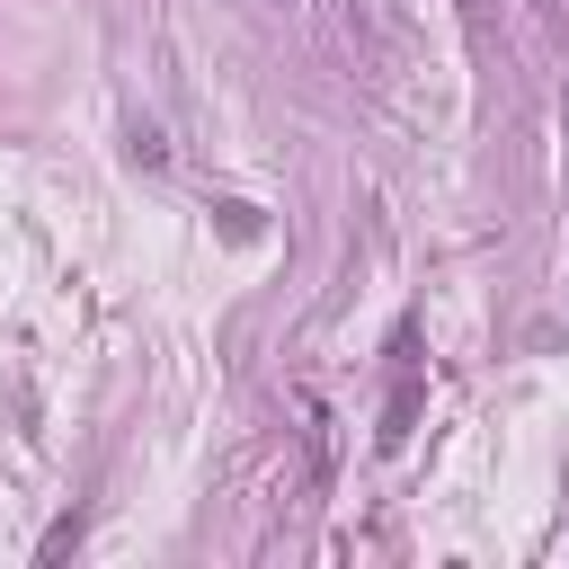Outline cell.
I'll list each match as a JSON object with an SVG mask.
<instances>
[{
  "mask_svg": "<svg viewBox=\"0 0 569 569\" xmlns=\"http://www.w3.org/2000/svg\"><path fill=\"white\" fill-rule=\"evenodd\" d=\"M133 160H142V169H160V160H169V142H160L151 124H133Z\"/></svg>",
  "mask_w": 569,
  "mask_h": 569,
  "instance_id": "3957f363",
  "label": "cell"
},
{
  "mask_svg": "<svg viewBox=\"0 0 569 569\" xmlns=\"http://www.w3.org/2000/svg\"><path fill=\"white\" fill-rule=\"evenodd\" d=\"M71 542H80V516H62V525H53V533H44V542H36V560H62V551H71Z\"/></svg>",
  "mask_w": 569,
  "mask_h": 569,
  "instance_id": "7a4b0ae2",
  "label": "cell"
},
{
  "mask_svg": "<svg viewBox=\"0 0 569 569\" xmlns=\"http://www.w3.org/2000/svg\"><path fill=\"white\" fill-rule=\"evenodd\" d=\"M400 373H391V409H382V453H400L409 445V418H418V365H409V329H400Z\"/></svg>",
  "mask_w": 569,
  "mask_h": 569,
  "instance_id": "6da1fadb",
  "label": "cell"
}]
</instances>
